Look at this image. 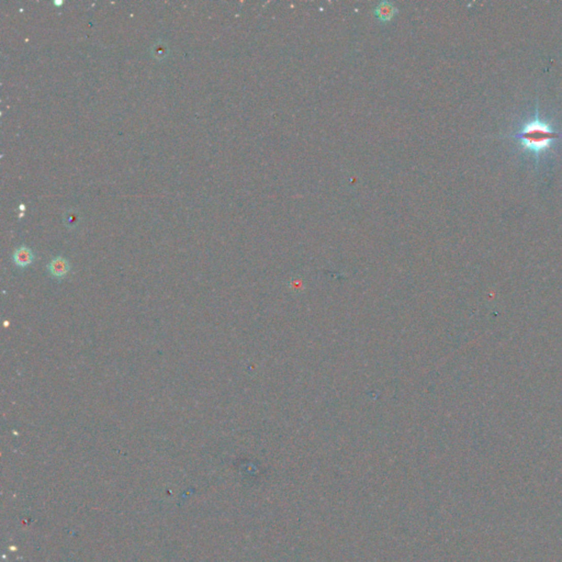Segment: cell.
<instances>
[{
	"label": "cell",
	"instance_id": "6da1fadb",
	"mask_svg": "<svg viewBox=\"0 0 562 562\" xmlns=\"http://www.w3.org/2000/svg\"><path fill=\"white\" fill-rule=\"evenodd\" d=\"M511 138L519 140L526 150L538 155L540 152L547 150L551 145L552 141L562 138V133L553 131L549 125L538 118H535L526 123L518 134Z\"/></svg>",
	"mask_w": 562,
	"mask_h": 562
},
{
	"label": "cell",
	"instance_id": "7a4b0ae2",
	"mask_svg": "<svg viewBox=\"0 0 562 562\" xmlns=\"http://www.w3.org/2000/svg\"><path fill=\"white\" fill-rule=\"evenodd\" d=\"M71 266L69 261H67L63 257H56L54 258L49 265V270L52 276L57 277V278H62L67 273L70 272Z\"/></svg>",
	"mask_w": 562,
	"mask_h": 562
},
{
	"label": "cell",
	"instance_id": "3957f363",
	"mask_svg": "<svg viewBox=\"0 0 562 562\" xmlns=\"http://www.w3.org/2000/svg\"><path fill=\"white\" fill-rule=\"evenodd\" d=\"M398 9L394 5L389 2H382L379 4L375 9V15L381 20V21H389L394 17Z\"/></svg>",
	"mask_w": 562,
	"mask_h": 562
},
{
	"label": "cell",
	"instance_id": "277c9868",
	"mask_svg": "<svg viewBox=\"0 0 562 562\" xmlns=\"http://www.w3.org/2000/svg\"><path fill=\"white\" fill-rule=\"evenodd\" d=\"M13 260H15L16 265L20 267H25L30 265L33 260L32 250L26 246L19 247L15 252V254H13Z\"/></svg>",
	"mask_w": 562,
	"mask_h": 562
},
{
	"label": "cell",
	"instance_id": "5b68a950",
	"mask_svg": "<svg viewBox=\"0 0 562 562\" xmlns=\"http://www.w3.org/2000/svg\"><path fill=\"white\" fill-rule=\"evenodd\" d=\"M153 54L156 57L161 58L167 55V47L164 44H155L153 47Z\"/></svg>",
	"mask_w": 562,
	"mask_h": 562
}]
</instances>
